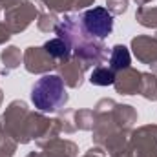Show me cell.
Masks as SVG:
<instances>
[{"label": "cell", "instance_id": "cell-1", "mask_svg": "<svg viewBox=\"0 0 157 157\" xmlns=\"http://www.w3.org/2000/svg\"><path fill=\"white\" fill-rule=\"evenodd\" d=\"M31 101L42 112H55L66 102V91L62 80L55 75L42 77L31 90Z\"/></svg>", "mask_w": 157, "mask_h": 157}, {"label": "cell", "instance_id": "cell-2", "mask_svg": "<svg viewBox=\"0 0 157 157\" xmlns=\"http://www.w3.org/2000/svg\"><path fill=\"white\" fill-rule=\"evenodd\" d=\"M82 26H84V31L88 35L101 40L112 33L113 20H112V15L104 7H95V9H90L84 13Z\"/></svg>", "mask_w": 157, "mask_h": 157}, {"label": "cell", "instance_id": "cell-3", "mask_svg": "<svg viewBox=\"0 0 157 157\" xmlns=\"http://www.w3.org/2000/svg\"><path fill=\"white\" fill-rule=\"evenodd\" d=\"M90 80L93 84H97V86H106V84H112L113 82V73L108 71V70H104V68H99V70H95L91 73V78Z\"/></svg>", "mask_w": 157, "mask_h": 157}, {"label": "cell", "instance_id": "cell-4", "mask_svg": "<svg viewBox=\"0 0 157 157\" xmlns=\"http://www.w3.org/2000/svg\"><path fill=\"white\" fill-rule=\"evenodd\" d=\"M46 49H48V53H51L53 57H66V53H68V44L60 39H55V40H49V42L46 44Z\"/></svg>", "mask_w": 157, "mask_h": 157}, {"label": "cell", "instance_id": "cell-5", "mask_svg": "<svg viewBox=\"0 0 157 157\" xmlns=\"http://www.w3.org/2000/svg\"><path fill=\"white\" fill-rule=\"evenodd\" d=\"M128 62H130V55H128L126 48H122V46H115V48H113V59H112L113 68L128 66Z\"/></svg>", "mask_w": 157, "mask_h": 157}]
</instances>
